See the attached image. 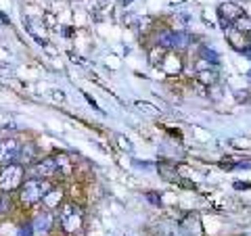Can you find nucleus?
I'll use <instances>...</instances> for the list:
<instances>
[{
	"instance_id": "obj_1",
	"label": "nucleus",
	"mask_w": 251,
	"mask_h": 236,
	"mask_svg": "<svg viewBox=\"0 0 251 236\" xmlns=\"http://www.w3.org/2000/svg\"><path fill=\"white\" fill-rule=\"evenodd\" d=\"M52 188V184L44 178H29L21 184L19 188V203L23 207H34V205H40L44 194Z\"/></svg>"
},
{
	"instance_id": "obj_2",
	"label": "nucleus",
	"mask_w": 251,
	"mask_h": 236,
	"mask_svg": "<svg viewBox=\"0 0 251 236\" xmlns=\"http://www.w3.org/2000/svg\"><path fill=\"white\" fill-rule=\"evenodd\" d=\"M84 224V213L75 203H63L59 207V226L65 234H75L80 232Z\"/></svg>"
},
{
	"instance_id": "obj_3",
	"label": "nucleus",
	"mask_w": 251,
	"mask_h": 236,
	"mask_svg": "<svg viewBox=\"0 0 251 236\" xmlns=\"http://www.w3.org/2000/svg\"><path fill=\"white\" fill-rule=\"evenodd\" d=\"M25 180V167L21 163H6L0 167V192H13Z\"/></svg>"
},
{
	"instance_id": "obj_4",
	"label": "nucleus",
	"mask_w": 251,
	"mask_h": 236,
	"mask_svg": "<svg viewBox=\"0 0 251 236\" xmlns=\"http://www.w3.org/2000/svg\"><path fill=\"white\" fill-rule=\"evenodd\" d=\"M52 226H54V215H52V211L44 209L42 213H38L34 219H31L29 230H31V236H49L50 230H52Z\"/></svg>"
},
{
	"instance_id": "obj_5",
	"label": "nucleus",
	"mask_w": 251,
	"mask_h": 236,
	"mask_svg": "<svg viewBox=\"0 0 251 236\" xmlns=\"http://www.w3.org/2000/svg\"><path fill=\"white\" fill-rule=\"evenodd\" d=\"M54 176H59L57 171V163H54V157H46V159L36 161L34 165L29 167V178H44V180H50Z\"/></svg>"
},
{
	"instance_id": "obj_6",
	"label": "nucleus",
	"mask_w": 251,
	"mask_h": 236,
	"mask_svg": "<svg viewBox=\"0 0 251 236\" xmlns=\"http://www.w3.org/2000/svg\"><path fill=\"white\" fill-rule=\"evenodd\" d=\"M245 13L243 11V6L234 4V2H222L218 6V15H220V23H222V29H228L234 19H239L241 15Z\"/></svg>"
},
{
	"instance_id": "obj_7",
	"label": "nucleus",
	"mask_w": 251,
	"mask_h": 236,
	"mask_svg": "<svg viewBox=\"0 0 251 236\" xmlns=\"http://www.w3.org/2000/svg\"><path fill=\"white\" fill-rule=\"evenodd\" d=\"M21 146L17 144L15 138L9 140H0V165H6V163H17V157H19Z\"/></svg>"
},
{
	"instance_id": "obj_8",
	"label": "nucleus",
	"mask_w": 251,
	"mask_h": 236,
	"mask_svg": "<svg viewBox=\"0 0 251 236\" xmlns=\"http://www.w3.org/2000/svg\"><path fill=\"white\" fill-rule=\"evenodd\" d=\"M226 31V40L230 42V46L234 50H239V52H243L249 46V40H247V34H243V31H239V29H234L232 25L228 27V29H224Z\"/></svg>"
},
{
	"instance_id": "obj_9",
	"label": "nucleus",
	"mask_w": 251,
	"mask_h": 236,
	"mask_svg": "<svg viewBox=\"0 0 251 236\" xmlns=\"http://www.w3.org/2000/svg\"><path fill=\"white\" fill-rule=\"evenodd\" d=\"M159 67H161L168 75H178L180 71H182V61H180V57H178L176 52H172V50H170Z\"/></svg>"
},
{
	"instance_id": "obj_10",
	"label": "nucleus",
	"mask_w": 251,
	"mask_h": 236,
	"mask_svg": "<svg viewBox=\"0 0 251 236\" xmlns=\"http://www.w3.org/2000/svg\"><path fill=\"white\" fill-rule=\"evenodd\" d=\"M42 205H44V209H49V211L59 209V207L63 205V190H61V188H54V186H52L50 190L44 194Z\"/></svg>"
},
{
	"instance_id": "obj_11",
	"label": "nucleus",
	"mask_w": 251,
	"mask_h": 236,
	"mask_svg": "<svg viewBox=\"0 0 251 236\" xmlns=\"http://www.w3.org/2000/svg\"><path fill=\"white\" fill-rule=\"evenodd\" d=\"M54 163H57L59 176L67 178V176H72V174H74V163H72V159H69V155H67V153L54 155Z\"/></svg>"
},
{
	"instance_id": "obj_12",
	"label": "nucleus",
	"mask_w": 251,
	"mask_h": 236,
	"mask_svg": "<svg viewBox=\"0 0 251 236\" xmlns=\"http://www.w3.org/2000/svg\"><path fill=\"white\" fill-rule=\"evenodd\" d=\"M23 23H25V27H27L29 34H31V38H36V40L40 42V44H46V42H49V36H46V27H44V25L38 27L34 19H25Z\"/></svg>"
},
{
	"instance_id": "obj_13",
	"label": "nucleus",
	"mask_w": 251,
	"mask_h": 236,
	"mask_svg": "<svg viewBox=\"0 0 251 236\" xmlns=\"http://www.w3.org/2000/svg\"><path fill=\"white\" fill-rule=\"evenodd\" d=\"M176 36H178V31H170V29L159 31L157 34V44L168 50H176Z\"/></svg>"
},
{
	"instance_id": "obj_14",
	"label": "nucleus",
	"mask_w": 251,
	"mask_h": 236,
	"mask_svg": "<svg viewBox=\"0 0 251 236\" xmlns=\"http://www.w3.org/2000/svg\"><path fill=\"white\" fill-rule=\"evenodd\" d=\"M168 52H170L168 48H163V46L157 44L155 48L149 50V63H151V65H155V67H159L161 63H163V59H166V54H168Z\"/></svg>"
},
{
	"instance_id": "obj_15",
	"label": "nucleus",
	"mask_w": 251,
	"mask_h": 236,
	"mask_svg": "<svg viewBox=\"0 0 251 236\" xmlns=\"http://www.w3.org/2000/svg\"><path fill=\"white\" fill-rule=\"evenodd\" d=\"M197 80H199V84H203V86H207V88H211V86H216V84H218V71H216V69L199 71V73H197Z\"/></svg>"
},
{
	"instance_id": "obj_16",
	"label": "nucleus",
	"mask_w": 251,
	"mask_h": 236,
	"mask_svg": "<svg viewBox=\"0 0 251 236\" xmlns=\"http://www.w3.org/2000/svg\"><path fill=\"white\" fill-rule=\"evenodd\" d=\"M232 27H234V29H239V31H243V34H249V31H251V15L243 13L239 19H234Z\"/></svg>"
},
{
	"instance_id": "obj_17",
	"label": "nucleus",
	"mask_w": 251,
	"mask_h": 236,
	"mask_svg": "<svg viewBox=\"0 0 251 236\" xmlns=\"http://www.w3.org/2000/svg\"><path fill=\"white\" fill-rule=\"evenodd\" d=\"M115 140H117V144H120V148L124 153H132L134 151V146H132V142L126 136H122V134H115Z\"/></svg>"
},
{
	"instance_id": "obj_18",
	"label": "nucleus",
	"mask_w": 251,
	"mask_h": 236,
	"mask_svg": "<svg viewBox=\"0 0 251 236\" xmlns=\"http://www.w3.org/2000/svg\"><path fill=\"white\" fill-rule=\"evenodd\" d=\"M201 59L209 61L211 65H216V67H218V63H220V57H218V54L211 50V48H201Z\"/></svg>"
},
{
	"instance_id": "obj_19",
	"label": "nucleus",
	"mask_w": 251,
	"mask_h": 236,
	"mask_svg": "<svg viewBox=\"0 0 251 236\" xmlns=\"http://www.w3.org/2000/svg\"><path fill=\"white\" fill-rule=\"evenodd\" d=\"M134 107L138 109V111L147 113V115H157V113H159V109H157V107H153L151 103H134Z\"/></svg>"
},
{
	"instance_id": "obj_20",
	"label": "nucleus",
	"mask_w": 251,
	"mask_h": 236,
	"mask_svg": "<svg viewBox=\"0 0 251 236\" xmlns=\"http://www.w3.org/2000/svg\"><path fill=\"white\" fill-rule=\"evenodd\" d=\"M11 209V196L9 192H0V213H6Z\"/></svg>"
},
{
	"instance_id": "obj_21",
	"label": "nucleus",
	"mask_w": 251,
	"mask_h": 236,
	"mask_svg": "<svg viewBox=\"0 0 251 236\" xmlns=\"http://www.w3.org/2000/svg\"><path fill=\"white\" fill-rule=\"evenodd\" d=\"M195 69H197V73H199V71H207V69H216V65H211V63L205 61V59H199L197 67H195Z\"/></svg>"
},
{
	"instance_id": "obj_22",
	"label": "nucleus",
	"mask_w": 251,
	"mask_h": 236,
	"mask_svg": "<svg viewBox=\"0 0 251 236\" xmlns=\"http://www.w3.org/2000/svg\"><path fill=\"white\" fill-rule=\"evenodd\" d=\"M50 98H54V100H57V103H65V92H63V90H50Z\"/></svg>"
},
{
	"instance_id": "obj_23",
	"label": "nucleus",
	"mask_w": 251,
	"mask_h": 236,
	"mask_svg": "<svg viewBox=\"0 0 251 236\" xmlns=\"http://www.w3.org/2000/svg\"><path fill=\"white\" fill-rule=\"evenodd\" d=\"M234 188H237V190H241V188H251V184H249V182H234Z\"/></svg>"
},
{
	"instance_id": "obj_24",
	"label": "nucleus",
	"mask_w": 251,
	"mask_h": 236,
	"mask_svg": "<svg viewBox=\"0 0 251 236\" xmlns=\"http://www.w3.org/2000/svg\"><path fill=\"white\" fill-rule=\"evenodd\" d=\"M84 98H86V100H88V103H90V105H92L94 109H99V105H97V103H94V98H92V96H88V94H86V92H84ZM99 111H100V109H99Z\"/></svg>"
},
{
	"instance_id": "obj_25",
	"label": "nucleus",
	"mask_w": 251,
	"mask_h": 236,
	"mask_svg": "<svg viewBox=\"0 0 251 236\" xmlns=\"http://www.w3.org/2000/svg\"><path fill=\"white\" fill-rule=\"evenodd\" d=\"M19 236H31V230H29V228H27V230H21Z\"/></svg>"
},
{
	"instance_id": "obj_26",
	"label": "nucleus",
	"mask_w": 251,
	"mask_h": 236,
	"mask_svg": "<svg viewBox=\"0 0 251 236\" xmlns=\"http://www.w3.org/2000/svg\"><path fill=\"white\" fill-rule=\"evenodd\" d=\"M174 2H184V0H174Z\"/></svg>"
}]
</instances>
